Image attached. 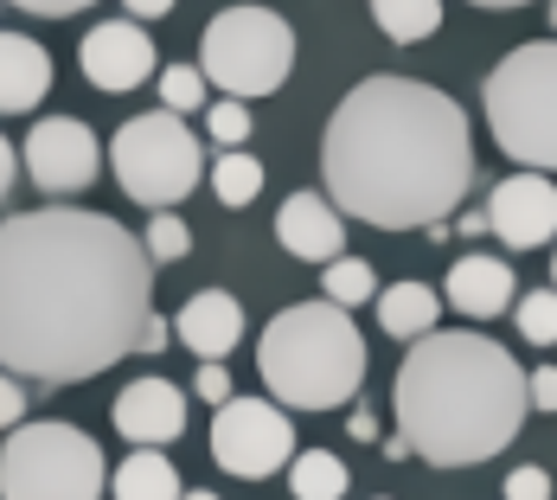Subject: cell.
Masks as SVG:
<instances>
[{"label": "cell", "instance_id": "obj_1", "mask_svg": "<svg viewBox=\"0 0 557 500\" xmlns=\"http://www.w3.org/2000/svg\"><path fill=\"white\" fill-rule=\"evenodd\" d=\"M154 264L128 224L39 206L0 224V366L33 386H77L128 353H161Z\"/></svg>", "mask_w": 557, "mask_h": 500}, {"label": "cell", "instance_id": "obj_2", "mask_svg": "<svg viewBox=\"0 0 557 500\" xmlns=\"http://www.w3.org/2000/svg\"><path fill=\"white\" fill-rule=\"evenodd\" d=\"M321 180L339 212L379 231H430L474 186L461 103L417 77H366L321 135Z\"/></svg>", "mask_w": 557, "mask_h": 500}, {"label": "cell", "instance_id": "obj_3", "mask_svg": "<svg viewBox=\"0 0 557 500\" xmlns=\"http://www.w3.org/2000/svg\"><path fill=\"white\" fill-rule=\"evenodd\" d=\"M391 411L410 455L436 468H474L519 437L532 404H525V373L500 340L468 328H430L423 340H410L397 366Z\"/></svg>", "mask_w": 557, "mask_h": 500}, {"label": "cell", "instance_id": "obj_4", "mask_svg": "<svg viewBox=\"0 0 557 500\" xmlns=\"http://www.w3.org/2000/svg\"><path fill=\"white\" fill-rule=\"evenodd\" d=\"M257 373L282 411H339L366 386V340L339 302H295L257 340Z\"/></svg>", "mask_w": 557, "mask_h": 500}, {"label": "cell", "instance_id": "obj_5", "mask_svg": "<svg viewBox=\"0 0 557 500\" xmlns=\"http://www.w3.org/2000/svg\"><path fill=\"white\" fill-rule=\"evenodd\" d=\"M487 129L506 161L557 173V39H525L487 71Z\"/></svg>", "mask_w": 557, "mask_h": 500}, {"label": "cell", "instance_id": "obj_6", "mask_svg": "<svg viewBox=\"0 0 557 500\" xmlns=\"http://www.w3.org/2000/svg\"><path fill=\"white\" fill-rule=\"evenodd\" d=\"M103 449L77 424H13L0 449V500H103Z\"/></svg>", "mask_w": 557, "mask_h": 500}, {"label": "cell", "instance_id": "obj_7", "mask_svg": "<svg viewBox=\"0 0 557 500\" xmlns=\"http://www.w3.org/2000/svg\"><path fill=\"white\" fill-rule=\"evenodd\" d=\"M110 167H115V186H122L135 206L173 212V206L199 186L206 148H199V135L186 129V115L148 110V115H128V122L115 129Z\"/></svg>", "mask_w": 557, "mask_h": 500}, {"label": "cell", "instance_id": "obj_8", "mask_svg": "<svg viewBox=\"0 0 557 500\" xmlns=\"http://www.w3.org/2000/svg\"><path fill=\"white\" fill-rule=\"evenodd\" d=\"M199 71H206V84H219L237 103L270 97L295 71V33L270 7H224L199 39Z\"/></svg>", "mask_w": 557, "mask_h": 500}, {"label": "cell", "instance_id": "obj_9", "mask_svg": "<svg viewBox=\"0 0 557 500\" xmlns=\"http://www.w3.org/2000/svg\"><path fill=\"white\" fill-rule=\"evenodd\" d=\"M295 455V424L276 398H224L212 417V462L237 481H270Z\"/></svg>", "mask_w": 557, "mask_h": 500}, {"label": "cell", "instance_id": "obj_10", "mask_svg": "<svg viewBox=\"0 0 557 500\" xmlns=\"http://www.w3.org/2000/svg\"><path fill=\"white\" fill-rule=\"evenodd\" d=\"M20 161H26L39 193H58L64 199V193H84L97 180L103 148H97V135L77 115H39L33 135H26V148H20Z\"/></svg>", "mask_w": 557, "mask_h": 500}, {"label": "cell", "instance_id": "obj_11", "mask_svg": "<svg viewBox=\"0 0 557 500\" xmlns=\"http://www.w3.org/2000/svg\"><path fill=\"white\" fill-rule=\"evenodd\" d=\"M487 231L500 237L506 251H539L557 237V186L552 173H506L500 186L487 193Z\"/></svg>", "mask_w": 557, "mask_h": 500}, {"label": "cell", "instance_id": "obj_12", "mask_svg": "<svg viewBox=\"0 0 557 500\" xmlns=\"http://www.w3.org/2000/svg\"><path fill=\"white\" fill-rule=\"evenodd\" d=\"M77 64H84V77L97 84V90H135V84H148L161 64H154V39L141 33V20H103V26H90L84 33V46H77Z\"/></svg>", "mask_w": 557, "mask_h": 500}, {"label": "cell", "instance_id": "obj_13", "mask_svg": "<svg viewBox=\"0 0 557 500\" xmlns=\"http://www.w3.org/2000/svg\"><path fill=\"white\" fill-rule=\"evenodd\" d=\"M115 430L135 449H168L186 430V391L173 379H135V386L115 391Z\"/></svg>", "mask_w": 557, "mask_h": 500}, {"label": "cell", "instance_id": "obj_14", "mask_svg": "<svg viewBox=\"0 0 557 500\" xmlns=\"http://www.w3.org/2000/svg\"><path fill=\"white\" fill-rule=\"evenodd\" d=\"M276 244L301 264H334L346 257V219L327 193H288L276 212Z\"/></svg>", "mask_w": 557, "mask_h": 500}, {"label": "cell", "instance_id": "obj_15", "mask_svg": "<svg viewBox=\"0 0 557 500\" xmlns=\"http://www.w3.org/2000/svg\"><path fill=\"white\" fill-rule=\"evenodd\" d=\"M512 264L506 257H487V251H468V257H455V270H448V308H461L468 321H494L512 308Z\"/></svg>", "mask_w": 557, "mask_h": 500}, {"label": "cell", "instance_id": "obj_16", "mask_svg": "<svg viewBox=\"0 0 557 500\" xmlns=\"http://www.w3.org/2000/svg\"><path fill=\"white\" fill-rule=\"evenodd\" d=\"M52 90V52L33 33H0V115H26Z\"/></svg>", "mask_w": 557, "mask_h": 500}, {"label": "cell", "instance_id": "obj_17", "mask_svg": "<svg viewBox=\"0 0 557 500\" xmlns=\"http://www.w3.org/2000/svg\"><path fill=\"white\" fill-rule=\"evenodd\" d=\"M173 333L186 340V353H199V359H224V353L244 340V308H237V295H224V289H199V295L180 308Z\"/></svg>", "mask_w": 557, "mask_h": 500}, {"label": "cell", "instance_id": "obj_18", "mask_svg": "<svg viewBox=\"0 0 557 500\" xmlns=\"http://www.w3.org/2000/svg\"><path fill=\"white\" fill-rule=\"evenodd\" d=\"M436 321H443V295L430 282H391V289H379V328L391 340H423Z\"/></svg>", "mask_w": 557, "mask_h": 500}, {"label": "cell", "instance_id": "obj_19", "mask_svg": "<svg viewBox=\"0 0 557 500\" xmlns=\"http://www.w3.org/2000/svg\"><path fill=\"white\" fill-rule=\"evenodd\" d=\"M110 495L115 500H180V475H173V462L161 449H135L110 475Z\"/></svg>", "mask_w": 557, "mask_h": 500}, {"label": "cell", "instance_id": "obj_20", "mask_svg": "<svg viewBox=\"0 0 557 500\" xmlns=\"http://www.w3.org/2000/svg\"><path fill=\"white\" fill-rule=\"evenodd\" d=\"M372 20L391 46H417L443 26V0H372Z\"/></svg>", "mask_w": 557, "mask_h": 500}, {"label": "cell", "instance_id": "obj_21", "mask_svg": "<svg viewBox=\"0 0 557 500\" xmlns=\"http://www.w3.org/2000/svg\"><path fill=\"white\" fill-rule=\"evenodd\" d=\"M288 488H295V500H339L346 495V462L334 449H301V455H288Z\"/></svg>", "mask_w": 557, "mask_h": 500}, {"label": "cell", "instance_id": "obj_22", "mask_svg": "<svg viewBox=\"0 0 557 500\" xmlns=\"http://www.w3.org/2000/svg\"><path fill=\"white\" fill-rule=\"evenodd\" d=\"M212 193H219V206L244 212V206L263 193V161L244 155V148H224L219 161H212Z\"/></svg>", "mask_w": 557, "mask_h": 500}, {"label": "cell", "instance_id": "obj_23", "mask_svg": "<svg viewBox=\"0 0 557 500\" xmlns=\"http://www.w3.org/2000/svg\"><path fill=\"white\" fill-rule=\"evenodd\" d=\"M327 270V302H339V308H359V302H372L379 295V277H372V264L366 257H334V264H321Z\"/></svg>", "mask_w": 557, "mask_h": 500}, {"label": "cell", "instance_id": "obj_24", "mask_svg": "<svg viewBox=\"0 0 557 500\" xmlns=\"http://www.w3.org/2000/svg\"><path fill=\"white\" fill-rule=\"evenodd\" d=\"M161 77V110H173V115H193V110H206V71L199 64H168V71H154Z\"/></svg>", "mask_w": 557, "mask_h": 500}, {"label": "cell", "instance_id": "obj_25", "mask_svg": "<svg viewBox=\"0 0 557 500\" xmlns=\"http://www.w3.org/2000/svg\"><path fill=\"white\" fill-rule=\"evenodd\" d=\"M141 251H148V264H180L193 251V231H186L180 212H154L148 231H141Z\"/></svg>", "mask_w": 557, "mask_h": 500}, {"label": "cell", "instance_id": "obj_26", "mask_svg": "<svg viewBox=\"0 0 557 500\" xmlns=\"http://www.w3.org/2000/svg\"><path fill=\"white\" fill-rule=\"evenodd\" d=\"M519 333L532 340V346H552L557 340V289H532V295H519Z\"/></svg>", "mask_w": 557, "mask_h": 500}, {"label": "cell", "instance_id": "obj_27", "mask_svg": "<svg viewBox=\"0 0 557 500\" xmlns=\"http://www.w3.org/2000/svg\"><path fill=\"white\" fill-rule=\"evenodd\" d=\"M206 129H212V142H219V148H244V142H250V110H244L237 97L206 103Z\"/></svg>", "mask_w": 557, "mask_h": 500}, {"label": "cell", "instance_id": "obj_28", "mask_svg": "<svg viewBox=\"0 0 557 500\" xmlns=\"http://www.w3.org/2000/svg\"><path fill=\"white\" fill-rule=\"evenodd\" d=\"M193 391L219 411L224 398H231V373H224V359H199V379H193Z\"/></svg>", "mask_w": 557, "mask_h": 500}, {"label": "cell", "instance_id": "obj_29", "mask_svg": "<svg viewBox=\"0 0 557 500\" xmlns=\"http://www.w3.org/2000/svg\"><path fill=\"white\" fill-rule=\"evenodd\" d=\"M506 500H552V475L545 468H512L506 475Z\"/></svg>", "mask_w": 557, "mask_h": 500}, {"label": "cell", "instance_id": "obj_30", "mask_svg": "<svg viewBox=\"0 0 557 500\" xmlns=\"http://www.w3.org/2000/svg\"><path fill=\"white\" fill-rule=\"evenodd\" d=\"M20 411H26V379H13V373L0 366V430H13Z\"/></svg>", "mask_w": 557, "mask_h": 500}, {"label": "cell", "instance_id": "obj_31", "mask_svg": "<svg viewBox=\"0 0 557 500\" xmlns=\"http://www.w3.org/2000/svg\"><path fill=\"white\" fill-rule=\"evenodd\" d=\"M525 404H532V411H557V366L525 373Z\"/></svg>", "mask_w": 557, "mask_h": 500}, {"label": "cell", "instance_id": "obj_32", "mask_svg": "<svg viewBox=\"0 0 557 500\" xmlns=\"http://www.w3.org/2000/svg\"><path fill=\"white\" fill-rule=\"evenodd\" d=\"M0 7H20V13H39V20H71V13H84L97 0H0Z\"/></svg>", "mask_w": 557, "mask_h": 500}, {"label": "cell", "instance_id": "obj_33", "mask_svg": "<svg viewBox=\"0 0 557 500\" xmlns=\"http://www.w3.org/2000/svg\"><path fill=\"white\" fill-rule=\"evenodd\" d=\"M13 180H20V148L0 135V206H7V193H13Z\"/></svg>", "mask_w": 557, "mask_h": 500}, {"label": "cell", "instance_id": "obj_34", "mask_svg": "<svg viewBox=\"0 0 557 500\" xmlns=\"http://www.w3.org/2000/svg\"><path fill=\"white\" fill-rule=\"evenodd\" d=\"M128 7V20H161V13H173V0H122Z\"/></svg>", "mask_w": 557, "mask_h": 500}, {"label": "cell", "instance_id": "obj_35", "mask_svg": "<svg viewBox=\"0 0 557 500\" xmlns=\"http://www.w3.org/2000/svg\"><path fill=\"white\" fill-rule=\"evenodd\" d=\"M346 430H352L359 443H372V437H379V417H372V411H352V417H346Z\"/></svg>", "mask_w": 557, "mask_h": 500}, {"label": "cell", "instance_id": "obj_36", "mask_svg": "<svg viewBox=\"0 0 557 500\" xmlns=\"http://www.w3.org/2000/svg\"><path fill=\"white\" fill-rule=\"evenodd\" d=\"M474 7H500L506 13V7H532V0H474Z\"/></svg>", "mask_w": 557, "mask_h": 500}, {"label": "cell", "instance_id": "obj_37", "mask_svg": "<svg viewBox=\"0 0 557 500\" xmlns=\"http://www.w3.org/2000/svg\"><path fill=\"white\" fill-rule=\"evenodd\" d=\"M180 500H219V495H206V488H193V495H180Z\"/></svg>", "mask_w": 557, "mask_h": 500}, {"label": "cell", "instance_id": "obj_38", "mask_svg": "<svg viewBox=\"0 0 557 500\" xmlns=\"http://www.w3.org/2000/svg\"><path fill=\"white\" fill-rule=\"evenodd\" d=\"M552 26H557V0H552Z\"/></svg>", "mask_w": 557, "mask_h": 500}, {"label": "cell", "instance_id": "obj_39", "mask_svg": "<svg viewBox=\"0 0 557 500\" xmlns=\"http://www.w3.org/2000/svg\"><path fill=\"white\" fill-rule=\"evenodd\" d=\"M552 282H557V257H552Z\"/></svg>", "mask_w": 557, "mask_h": 500}]
</instances>
